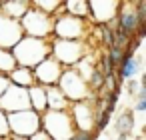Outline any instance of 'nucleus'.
Wrapping results in <instances>:
<instances>
[{"label":"nucleus","mask_w":146,"mask_h":140,"mask_svg":"<svg viewBox=\"0 0 146 140\" xmlns=\"http://www.w3.org/2000/svg\"><path fill=\"white\" fill-rule=\"evenodd\" d=\"M20 28L22 34L28 38H40V40H50L52 38V18L36 8H28V12L20 18Z\"/></svg>","instance_id":"obj_5"},{"label":"nucleus","mask_w":146,"mask_h":140,"mask_svg":"<svg viewBox=\"0 0 146 140\" xmlns=\"http://www.w3.org/2000/svg\"><path fill=\"white\" fill-rule=\"evenodd\" d=\"M62 10L74 18L88 20V0H62Z\"/></svg>","instance_id":"obj_20"},{"label":"nucleus","mask_w":146,"mask_h":140,"mask_svg":"<svg viewBox=\"0 0 146 140\" xmlns=\"http://www.w3.org/2000/svg\"><path fill=\"white\" fill-rule=\"evenodd\" d=\"M96 94H92L88 100L82 102H72L68 106L70 120L74 124L76 132H94V120H96Z\"/></svg>","instance_id":"obj_7"},{"label":"nucleus","mask_w":146,"mask_h":140,"mask_svg":"<svg viewBox=\"0 0 146 140\" xmlns=\"http://www.w3.org/2000/svg\"><path fill=\"white\" fill-rule=\"evenodd\" d=\"M134 112L132 108H124L116 118H114V132H116V140H128L134 132Z\"/></svg>","instance_id":"obj_15"},{"label":"nucleus","mask_w":146,"mask_h":140,"mask_svg":"<svg viewBox=\"0 0 146 140\" xmlns=\"http://www.w3.org/2000/svg\"><path fill=\"white\" fill-rule=\"evenodd\" d=\"M40 130H44L52 140H70L76 132L68 110H46L40 114Z\"/></svg>","instance_id":"obj_4"},{"label":"nucleus","mask_w":146,"mask_h":140,"mask_svg":"<svg viewBox=\"0 0 146 140\" xmlns=\"http://www.w3.org/2000/svg\"><path fill=\"white\" fill-rule=\"evenodd\" d=\"M10 138V128H8V118L4 112H0V140Z\"/></svg>","instance_id":"obj_24"},{"label":"nucleus","mask_w":146,"mask_h":140,"mask_svg":"<svg viewBox=\"0 0 146 140\" xmlns=\"http://www.w3.org/2000/svg\"><path fill=\"white\" fill-rule=\"evenodd\" d=\"M134 140H142V138H134Z\"/></svg>","instance_id":"obj_31"},{"label":"nucleus","mask_w":146,"mask_h":140,"mask_svg":"<svg viewBox=\"0 0 146 140\" xmlns=\"http://www.w3.org/2000/svg\"><path fill=\"white\" fill-rule=\"evenodd\" d=\"M70 140H96L94 132H74V136Z\"/></svg>","instance_id":"obj_26"},{"label":"nucleus","mask_w":146,"mask_h":140,"mask_svg":"<svg viewBox=\"0 0 146 140\" xmlns=\"http://www.w3.org/2000/svg\"><path fill=\"white\" fill-rule=\"evenodd\" d=\"M88 20L74 18L62 8L52 16V38L60 40H82L88 34Z\"/></svg>","instance_id":"obj_3"},{"label":"nucleus","mask_w":146,"mask_h":140,"mask_svg":"<svg viewBox=\"0 0 146 140\" xmlns=\"http://www.w3.org/2000/svg\"><path fill=\"white\" fill-rule=\"evenodd\" d=\"M120 2H108V0H98V2H88V20L96 26L100 24H112L116 18Z\"/></svg>","instance_id":"obj_12"},{"label":"nucleus","mask_w":146,"mask_h":140,"mask_svg":"<svg viewBox=\"0 0 146 140\" xmlns=\"http://www.w3.org/2000/svg\"><path fill=\"white\" fill-rule=\"evenodd\" d=\"M28 100H30V110H34L36 114L46 112V88L34 84L32 88H28Z\"/></svg>","instance_id":"obj_19"},{"label":"nucleus","mask_w":146,"mask_h":140,"mask_svg":"<svg viewBox=\"0 0 146 140\" xmlns=\"http://www.w3.org/2000/svg\"><path fill=\"white\" fill-rule=\"evenodd\" d=\"M8 80H10V84H14V86H18V88H26V90L36 84L32 70H30V68H22V66H16V68L8 74Z\"/></svg>","instance_id":"obj_17"},{"label":"nucleus","mask_w":146,"mask_h":140,"mask_svg":"<svg viewBox=\"0 0 146 140\" xmlns=\"http://www.w3.org/2000/svg\"><path fill=\"white\" fill-rule=\"evenodd\" d=\"M88 44L82 40H60V38H50V56L62 64L64 68H74L86 54H88Z\"/></svg>","instance_id":"obj_2"},{"label":"nucleus","mask_w":146,"mask_h":140,"mask_svg":"<svg viewBox=\"0 0 146 140\" xmlns=\"http://www.w3.org/2000/svg\"><path fill=\"white\" fill-rule=\"evenodd\" d=\"M30 8V0H2L0 2V14L20 22V18L28 12Z\"/></svg>","instance_id":"obj_16"},{"label":"nucleus","mask_w":146,"mask_h":140,"mask_svg":"<svg viewBox=\"0 0 146 140\" xmlns=\"http://www.w3.org/2000/svg\"><path fill=\"white\" fill-rule=\"evenodd\" d=\"M22 110H30L28 90L10 84L4 90V94L0 96V112H4L8 116V114H14V112H22Z\"/></svg>","instance_id":"obj_9"},{"label":"nucleus","mask_w":146,"mask_h":140,"mask_svg":"<svg viewBox=\"0 0 146 140\" xmlns=\"http://www.w3.org/2000/svg\"><path fill=\"white\" fill-rule=\"evenodd\" d=\"M108 60H110V64H112V68L116 70V66L120 64V60H122V56H124V50L122 48H118V46H112V48H108Z\"/></svg>","instance_id":"obj_23"},{"label":"nucleus","mask_w":146,"mask_h":140,"mask_svg":"<svg viewBox=\"0 0 146 140\" xmlns=\"http://www.w3.org/2000/svg\"><path fill=\"white\" fill-rule=\"evenodd\" d=\"M22 36H24L22 28H20V24L16 20H10V18L0 14V48L12 50Z\"/></svg>","instance_id":"obj_13"},{"label":"nucleus","mask_w":146,"mask_h":140,"mask_svg":"<svg viewBox=\"0 0 146 140\" xmlns=\"http://www.w3.org/2000/svg\"><path fill=\"white\" fill-rule=\"evenodd\" d=\"M132 112H136V114H144V112H146V100H136Z\"/></svg>","instance_id":"obj_27"},{"label":"nucleus","mask_w":146,"mask_h":140,"mask_svg":"<svg viewBox=\"0 0 146 140\" xmlns=\"http://www.w3.org/2000/svg\"><path fill=\"white\" fill-rule=\"evenodd\" d=\"M70 102L66 100V96L60 92L58 86H50L46 88V110H68Z\"/></svg>","instance_id":"obj_18"},{"label":"nucleus","mask_w":146,"mask_h":140,"mask_svg":"<svg viewBox=\"0 0 146 140\" xmlns=\"http://www.w3.org/2000/svg\"><path fill=\"white\" fill-rule=\"evenodd\" d=\"M140 68H142V58L136 56V54H132L130 50H124V56H122L120 64L116 66V78H118V82L124 84V82L132 80L140 72Z\"/></svg>","instance_id":"obj_14"},{"label":"nucleus","mask_w":146,"mask_h":140,"mask_svg":"<svg viewBox=\"0 0 146 140\" xmlns=\"http://www.w3.org/2000/svg\"><path fill=\"white\" fill-rule=\"evenodd\" d=\"M10 52H12L14 60H16V66H22V68H30L32 70L44 58L50 56V40L22 36Z\"/></svg>","instance_id":"obj_1"},{"label":"nucleus","mask_w":146,"mask_h":140,"mask_svg":"<svg viewBox=\"0 0 146 140\" xmlns=\"http://www.w3.org/2000/svg\"><path fill=\"white\" fill-rule=\"evenodd\" d=\"M30 6L40 10V12H44V14H48L52 18L62 8V0H30Z\"/></svg>","instance_id":"obj_21"},{"label":"nucleus","mask_w":146,"mask_h":140,"mask_svg":"<svg viewBox=\"0 0 146 140\" xmlns=\"http://www.w3.org/2000/svg\"><path fill=\"white\" fill-rule=\"evenodd\" d=\"M10 86V80H8V76H4V74H0V96L4 94V90Z\"/></svg>","instance_id":"obj_28"},{"label":"nucleus","mask_w":146,"mask_h":140,"mask_svg":"<svg viewBox=\"0 0 146 140\" xmlns=\"http://www.w3.org/2000/svg\"><path fill=\"white\" fill-rule=\"evenodd\" d=\"M6 118H8L10 136L30 138L32 134H36V132L40 130V114H36L34 110L14 112V114H8Z\"/></svg>","instance_id":"obj_8"},{"label":"nucleus","mask_w":146,"mask_h":140,"mask_svg":"<svg viewBox=\"0 0 146 140\" xmlns=\"http://www.w3.org/2000/svg\"><path fill=\"white\" fill-rule=\"evenodd\" d=\"M60 92L66 96V100L72 104V102H82V100H88L92 96V92L88 90L86 86V80L74 70V68H64L58 84Z\"/></svg>","instance_id":"obj_6"},{"label":"nucleus","mask_w":146,"mask_h":140,"mask_svg":"<svg viewBox=\"0 0 146 140\" xmlns=\"http://www.w3.org/2000/svg\"><path fill=\"white\" fill-rule=\"evenodd\" d=\"M14 68H16V60H14L12 52H10V50H4V48H0V74L8 76Z\"/></svg>","instance_id":"obj_22"},{"label":"nucleus","mask_w":146,"mask_h":140,"mask_svg":"<svg viewBox=\"0 0 146 140\" xmlns=\"http://www.w3.org/2000/svg\"><path fill=\"white\" fill-rule=\"evenodd\" d=\"M28 140H52V138H50V136H48L44 130H38V132H36V134H32Z\"/></svg>","instance_id":"obj_29"},{"label":"nucleus","mask_w":146,"mask_h":140,"mask_svg":"<svg viewBox=\"0 0 146 140\" xmlns=\"http://www.w3.org/2000/svg\"><path fill=\"white\" fill-rule=\"evenodd\" d=\"M112 28L128 38L134 36L136 28H138V18H136V8H134V2H120L118 6V12H116V18L112 22Z\"/></svg>","instance_id":"obj_11"},{"label":"nucleus","mask_w":146,"mask_h":140,"mask_svg":"<svg viewBox=\"0 0 146 140\" xmlns=\"http://www.w3.org/2000/svg\"><path fill=\"white\" fill-rule=\"evenodd\" d=\"M62 72H64V66H62V64H58L52 56L44 58L38 66H34V68H32L34 80H36V84H38V86H42V88L56 86V84H58V80H60V76H62Z\"/></svg>","instance_id":"obj_10"},{"label":"nucleus","mask_w":146,"mask_h":140,"mask_svg":"<svg viewBox=\"0 0 146 140\" xmlns=\"http://www.w3.org/2000/svg\"><path fill=\"white\" fill-rule=\"evenodd\" d=\"M8 140H28V138H18V136H10Z\"/></svg>","instance_id":"obj_30"},{"label":"nucleus","mask_w":146,"mask_h":140,"mask_svg":"<svg viewBox=\"0 0 146 140\" xmlns=\"http://www.w3.org/2000/svg\"><path fill=\"white\" fill-rule=\"evenodd\" d=\"M140 86H144V80L140 78V80H136V78H132V80H128L126 82V90H128V94L134 98L136 96V92L140 90Z\"/></svg>","instance_id":"obj_25"}]
</instances>
